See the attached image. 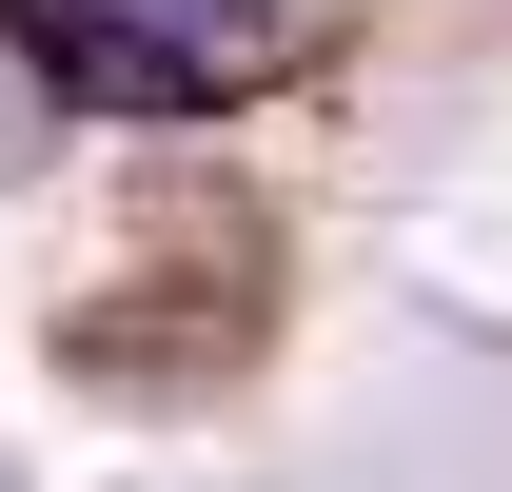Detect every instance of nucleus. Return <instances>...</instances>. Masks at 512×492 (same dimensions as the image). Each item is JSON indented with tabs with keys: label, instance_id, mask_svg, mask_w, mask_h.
<instances>
[{
	"label": "nucleus",
	"instance_id": "2",
	"mask_svg": "<svg viewBox=\"0 0 512 492\" xmlns=\"http://www.w3.org/2000/svg\"><path fill=\"white\" fill-rule=\"evenodd\" d=\"M178 40H217V60H256V20H296V0H158Z\"/></svg>",
	"mask_w": 512,
	"mask_h": 492
},
{
	"label": "nucleus",
	"instance_id": "1",
	"mask_svg": "<svg viewBox=\"0 0 512 492\" xmlns=\"http://www.w3.org/2000/svg\"><path fill=\"white\" fill-rule=\"evenodd\" d=\"M40 60H60L79 99H158V119L237 99V60H217V40H178V20H138V0H40Z\"/></svg>",
	"mask_w": 512,
	"mask_h": 492
}]
</instances>
